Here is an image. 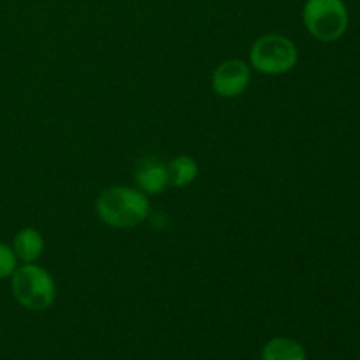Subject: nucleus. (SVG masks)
<instances>
[{
    "mask_svg": "<svg viewBox=\"0 0 360 360\" xmlns=\"http://www.w3.org/2000/svg\"><path fill=\"white\" fill-rule=\"evenodd\" d=\"M98 218L112 229H134L150 217V199L132 186H111L95 202Z\"/></svg>",
    "mask_w": 360,
    "mask_h": 360,
    "instance_id": "obj_1",
    "label": "nucleus"
},
{
    "mask_svg": "<svg viewBox=\"0 0 360 360\" xmlns=\"http://www.w3.org/2000/svg\"><path fill=\"white\" fill-rule=\"evenodd\" d=\"M262 360H306V350L292 338H273L262 348Z\"/></svg>",
    "mask_w": 360,
    "mask_h": 360,
    "instance_id": "obj_9",
    "label": "nucleus"
},
{
    "mask_svg": "<svg viewBox=\"0 0 360 360\" xmlns=\"http://www.w3.org/2000/svg\"><path fill=\"white\" fill-rule=\"evenodd\" d=\"M11 292L18 304L30 311H44L56 299L55 280L35 262L16 267L11 276Z\"/></svg>",
    "mask_w": 360,
    "mask_h": 360,
    "instance_id": "obj_2",
    "label": "nucleus"
},
{
    "mask_svg": "<svg viewBox=\"0 0 360 360\" xmlns=\"http://www.w3.org/2000/svg\"><path fill=\"white\" fill-rule=\"evenodd\" d=\"M302 21L316 41L336 42L347 34L350 14L343 0H306Z\"/></svg>",
    "mask_w": 360,
    "mask_h": 360,
    "instance_id": "obj_3",
    "label": "nucleus"
},
{
    "mask_svg": "<svg viewBox=\"0 0 360 360\" xmlns=\"http://www.w3.org/2000/svg\"><path fill=\"white\" fill-rule=\"evenodd\" d=\"M13 252L16 259L23 264H34L41 259L44 252V238L34 227H25L14 236Z\"/></svg>",
    "mask_w": 360,
    "mask_h": 360,
    "instance_id": "obj_7",
    "label": "nucleus"
},
{
    "mask_svg": "<svg viewBox=\"0 0 360 360\" xmlns=\"http://www.w3.org/2000/svg\"><path fill=\"white\" fill-rule=\"evenodd\" d=\"M299 51L292 39L281 34H267L250 48V65L266 76H281L297 65Z\"/></svg>",
    "mask_w": 360,
    "mask_h": 360,
    "instance_id": "obj_4",
    "label": "nucleus"
},
{
    "mask_svg": "<svg viewBox=\"0 0 360 360\" xmlns=\"http://www.w3.org/2000/svg\"><path fill=\"white\" fill-rule=\"evenodd\" d=\"M18 267V259L14 255L13 248L4 243H0V280L13 276V273Z\"/></svg>",
    "mask_w": 360,
    "mask_h": 360,
    "instance_id": "obj_10",
    "label": "nucleus"
},
{
    "mask_svg": "<svg viewBox=\"0 0 360 360\" xmlns=\"http://www.w3.org/2000/svg\"><path fill=\"white\" fill-rule=\"evenodd\" d=\"M252 81V69L245 60H227L214 69L211 77L213 91L221 98H236L246 91Z\"/></svg>",
    "mask_w": 360,
    "mask_h": 360,
    "instance_id": "obj_5",
    "label": "nucleus"
},
{
    "mask_svg": "<svg viewBox=\"0 0 360 360\" xmlns=\"http://www.w3.org/2000/svg\"><path fill=\"white\" fill-rule=\"evenodd\" d=\"M165 171H167L169 186L185 188L192 185L199 176V164L190 155H178L169 164H165Z\"/></svg>",
    "mask_w": 360,
    "mask_h": 360,
    "instance_id": "obj_8",
    "label": "nucleus"
},
{
    "mask_svg": "<svg viewBox=\"0 0 360 360\" xmlns=\"http://www.w3.org/2000/svg\"><path fill=\"white\" fill-rule=\"evenodd\" d=\"M134 179H136L137 188L146 193L148 197L158 195L169 186L165 164H162L155 157H146L137 164Z\"/></svg>",
    "mask_w": 360,
    "mask_h": 360,
    "instance_id": "obj_6",
    "label": "nucleus"
}]
</instances>
